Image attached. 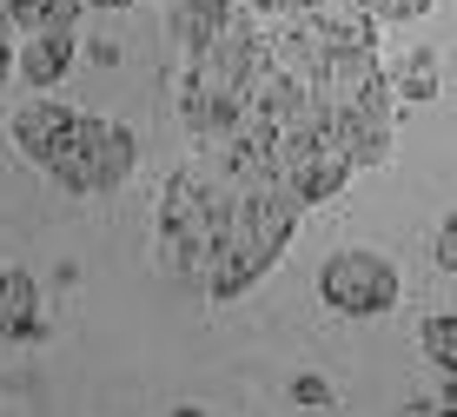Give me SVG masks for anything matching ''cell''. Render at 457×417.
Listing matches in <instances>:
<instances>
[{"instance_id":"obj_1","label":"cell","mask_w":457,"mask_h":417,"mask_svg":"<svg viewBox=\"0 0 457 417\" xmlns=\"http://www.w3.org/2000/svg\"><path fill=\"white\" fill-rule=\"evenodd\" d=\"M365 7L325 0L265 21L259 79L245 93V113L232 133L252 139L305 205L338 199L358 172L385 166L398 139V87H391L385 46Z\"/></svg>"},{"instance_id":"obj_2","label":"cell","mask_w":457,"mask_h":417,"mask_svg":"<svg viewBox=\"0 0 457 417\" xmlns=\"http://www.w3.org/2000/svg\"><path fill=\"white\" fill-rule=\"evenodd\" d=\"M206 153H212L219 219H212V252H206V271H199V292L212 304H232L292 252L312 205L252 139L226 133V139H206Z\"/></svg>"},{"instance_id":"obj_3","label":"cell","mask_w":457,"mask_h":417,"mask_svg":"<svg viewBox=\"0 0 457 417\" xmlns=\"http://www.w3.org/2000/svg\"><path fill=\"white\" fill-rule=\"evenodd\" d=\"M166 54H172V113L193 133V146L226 139L245 113L252 79H259L265 13H252L245 0H172Z\"/></svg>"},{"instance_id":"obj_4","label":"cell","mask_w":457,"mask_h":417,"mask_svg":"<svg viewBox=\"0 0 457 417\" xmlns=\"http://www.w3.org/2000/svg\"><path fill=\"white\" fill-rule=\"evenodd\" d=\"M7 139L27 166H40L60 192H80V199H100V192L126 186L139 166V133L126 120L46 100V93L7 113Z\"/></svg>"},{"instance_id":"obj_5","label":"cell","mask_w":457,"mask_h":417,"mask_svg":"<svg viewBox=\"0 0 457 417\" xmlns=\"http://www.w3.org/2000/svg\"><path fill=\"white\" fill-rule=\"evenodd\" d=\"M319 298H325V312L352 318V325H371V318H385L391 304L404 298V279H398V265H391L385 252L338 246V252H325V265H319Z\"/></svg>"},{"instance_id":"obj_6","label":"cell","mask_w":457,"mask_h":417,"mask_svg":"<svg viewBox=\"0 0 457 417\" xmlns=\"http://www.w3.org/2000/svg\"><path fill=\"white\" fill-rule=\"evenodd\" d=\"M80 60V40H73V27H40V34H21V54H13V73L27 79V87H60L67 67Z\"/></svg>"},{"instance_id":"obj_7","label":"cell","mask_w":457,"mask_h":417,"mask_svg":"<svg viewBox=\"0 0 457 417\" xmlns=\"http://www.w3.org/2000/svg\"><path fill=\"white\" fill-rule=\"evenodd\" d=\"M0 338L7 345L40 338V285H34V271H21V265H0Z\"/></svg>"},{"instance_id":"obj_8","label":"cell","mask_w":457,"mask_h":417,"mask_svg":"<svg viewBox=\"0 0 457 417\" xmlns=\"http://www.w3.org/2000/svg\"><path fill=\"white\" fill-rule=\"evenodd\" d=\"M87 0H0V13H7L13 34H40V27H73V13H80Z\"/></svg>"},{"instance_id":"obj_9","label":"cell","mask_w":457,"mask_h":417,"mask_svg":"<svg viewBox=\"0 0 457 417\" xmlns=\"http://www.w3.org/2000/svg\"><path fill=\"white\" fill-rule=\"evenodd\" d=\"M391 87H398V100H404V106H424V100H437V54H431V46L404 54L398 67H391Z\"/></svg>"},{"instance_id":"obj_10","label":"cell","mask_w":457,"mask_h":417,"mask_svg":"<svg viewBox=\"0 0 457 417\" xmlns=\"http://www.w3.org/2000/svg\"><path fill=\"white\" fill-rule=\"evenodd\" d=\"M418 351L431 358L437 378H457V312H431L418 325Z\"/></svg>"},{"instance_id":"obj_11","label":"cell","mask_w":457,"mask_h":417,"mask_svg":"<svg viewBox=\"0 0 457 417\" xmlns=\"http://www.w3.org/2000/svg\"><path fill=\"white\" fill-rule=\"evenodd\" d=\"M352 7H365L371 21H385V27H411L431 13V0H352Z\"/></svg>"},{"instance_id":"obj_12","label":"cell","mask_w":457,"mask_h":417,"mask_svg":"<svg viewBox=\"0 0 457 417\" xmlns=\"http://www.w3.org/2000/svg\"><path fill=\"white\" fill-rule=\"evenodd\" d=\"M431 252H437V271H451V279H457V213H445V219H437Z\"/></svg>"},{"instance_id":"obj_13","label":"cell","mask_w":457,"mask_h":417,"mask_svg":"<svg viewBox=\"0 0 457 417\" xmlns=\"http://www.w3.org/2000/svg\"><path fill=\"white\" fill-rule=\"evenodd\" d=\"M292 404H332V384H325L319 371H298L292 378Z\"/></svg>"},{"instance_id":"obj_14","label":"cell","mask_w":457,"mask_h":417,"mask_svg":"<svg viewBox=\"0 0 457 417\" xmlns=\"http://www.w3.org/2000/svg\"><path fill=\"white\" fill-rule=\"evenodd\" d=\"M252 13H265V21H272V13H298V7H325V0H245Z\"/></svg>"},{"instance_id":"obj_15","label":"cell","mask_w":457,"mask_h":417,"mask_svg":"<svg viewBox=\"0 0 457 417\" xmlns=\"http://www.w3.org/2000/svg\"><path fill=\"white\" fill-rule=\"evenodd\" d=\"M87 7H100V13H126V7H139V0H87Z\"/></svg>"}]
</instances>
